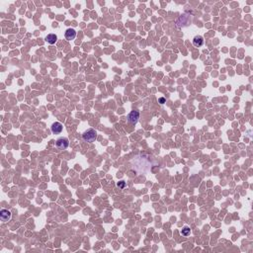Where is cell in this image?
I'll return each instance as SVG.
<instances>
[{
  "label": "cell",
  "instance_id": "cell-1",
  "mask_svg": "<svg viewBox=\"0 0 253 253\" xmlns=\"http://www.w3.org/2000/svg\"><path fill=\"white\" fill-rule=\"evenodd\" d=\"M82 139L86 143H94L97 139V132L94 128H88L87 131H85L82 134Z\"/></svg>",
  "mask_w": 253,
  "mask_h": 253
},
{
  "label": "cell",
  "instance_id": "cell-2",
  "mask_svg": "<svg viewBox=\"0 0 253 253\" xmlns=\"http://www.w3.org/2000/svg\"><path fill=\"white\" fill-rule=\"evenodd\" d=\"M69 140L67 137H59L56 141V148L59 150H64L68 148Z\"/></svg>",
  "mask_w": 253,
  "mask_h": 253
},
{
  "label": "cell",
  "instance_id": "cell-3",
  "mask_svg": "<svg viewBox=\"0 0 253 253\" xmlns=\"http://www.w3.org/2000/svg\"><path fill=\"white\" fill-rule=\"evenodd\" d=\"M140 120V111L139 110H132V112L128 115V122L132 125H136Z\"/></svg>",
  "mask_w": 253,
  "mask_h": 253
},
{
  "label": "cell",
  "instance_id": "cell-4",
  "mask_svg": "<svg viewBox=\"0 0 253 253\" xmlns=\"http://www.w3.org/2000/svg\"><path fill=\"white\" fill-rule=\"evenodd\" d=\"M51 130H52V132L55 135H59L61 132L63 130V124L59 123V122H56L52 125L51 127Z\"/></svg>",
  "mask_w": 253,
  "mask_h": 253
},
{
  "label": "cell",
  "instance_id": "cell-5",
  "mask_svg": "<svg viewBox=\"0 0 253 253\" xmlns=\"http://www.w3.org/2000/svg\"><path fill=\"white\" fill-rule=\"evenodd\" d=\"M11 212L8 211V210H5V209H2L1 211H0V219H1L2 221L4 223H6V221H9L11 220Z\"/></svg>",
  "mask_w": 253,
  "mask_h": 253
},
{
  "label": "cell",
  "instance_id": "cell-6",
  "mask_svg": "<svg viewBox=\"0 0 253 253\" xmlns=\"http://www.w3.org/2000/svg\"><path fill=\"white\" fill-rule=\"evenodd\" d=\"M64 37L67 41H71V40H74L75 37H76V31L72 28H69L65 31L64 33Z\"/></svg>",
  "mask_w": 253,
  "mask_h": 253
},
{
  "label": "cell",
  "instance_id": "cell-7",
  "mask_svg": "<svg viewBox=\"0 0 253 253\" xmlns=\"http://www.w3.org/2000/svg\"><path fill=\"white\" fill-rule=\"evenodd\" d=\"M193 45L197 48H200L204 45V38L202 36H195L193 39Z\"/></svg>",
  "mask_w": 253,
  "mask_h": 253
},
{
  "label": "cell",
  "instance_id": "cell-8",
  "mask_svg": "<svg viewBox=\"0 0 253 253\" xmlns=\"http://www.w3.org/2000/svg\"><path fill=\"white\" fill-rule=\"evenodd\" d=\"M45 40H46V42L48 44H50V45H54V44H56V41H57V37H56V34H48Z\"/></svg>",
  "mask_w": 253,
  "mask_h": 253
},
{
  "label": "cell",
  "instance_id": "cell-9",
  "mask_svg": "<svg viewBox=\"0 0 253 253\" xmlns=\"http://www.w3.org/2000/svg\"><path fill=\"white\" fill-rule=\"evenodd\" d=\"M190 232H191V230H190L189 226H184V228H182V230H181V234L183 235V236H188V235L190 234Z\"/></svg>",
  "mask_w": 253,
  "mask_h": 253
},
{
  "label": "cell",
  "instance_id": "cell-10",
  "mask_svg": "<svg viewBox=\"0 0 253 253\" xmlns=\"http://www.w3.org/2000/svg\"><path fill=\"white\" fill-rule=\"evenodd\" d=\"M117 186H118L119 188H121V189L125 188L126 187V182L125 181H120V182H118Z\"/></svg>",
  "mask_w": 253,
  "mask_h": 253
},
{
  "label": "cell",
  "instance_id": "cell-11",
  "mask_svg": "<svg viewBox=\"0 0 253 253\" xmlns=\"http://www.w3.org/2000/svg\"><path fill=\"white\" fill-rule=\"evenodd\" d=\"M159 103H160V104L165 103V98H160V99H159Z\"/></svg>",
  "mask_w": 253,
  "mask_h": 253
}]
</instances>
